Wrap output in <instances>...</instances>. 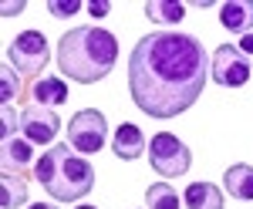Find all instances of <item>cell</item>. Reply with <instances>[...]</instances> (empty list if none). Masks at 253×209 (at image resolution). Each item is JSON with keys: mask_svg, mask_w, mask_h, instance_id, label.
<instances>
[{"mask_svg": "<svg viewBox=\"0 0 253 209\" xmlns=\"http://www.w3.org/2000/svg\"><path fill=\"white\" fill-rule=\"evenodd\" d=\"M210 78V57L193 34L152 31L128 54V91L149 118L189 112Z\"/></svg>", "mask_w": 253, "mask_h": 209, "instance_id": "1", "label": "cell"}, {"mask_svg": "<svg viewBox=\"0 0 253 209\" xmlns=\"http://www.w3.org/2000/svg\"><path fill=\"white\" fill-rule=\"evenodd\" d=\"M118 41L105 27H75L58 41V68L78 84H95L115 68Z\"/></svg>", "mask_w": 253, "mask_h": 209, "instance_id": "2", "label": "cell"}, {"mask_svg": "<svg viewBox=\"0 0 253 209\" xmlns=\"http://www.w3.org/2000/svg\"><path fill=\"white\" fill-rule=\"evenodd\" d=\"M38 182L58 203H78L81 196L95 189V169L88 159H81L71 145H51L34 166Z\"/></svg>", "mask_w": 253, "mask_h": 209, "instance_id": "3", "label": "cell"}, {"mask_svg": "<svg viewBox=\"0 0 253 209\" xmlns=\"http://www.w3.org/2000/svg\"><path fill=\"white\" fill-rule=\"evenodd\" d=\"M149 162H152V169L159 175H186L189 166H193V152L186 149V142L182 138H175L169 132H159L152 142H149Z\"/></svg>", "mask_w": 253, "mask_h": 209, "instance_id": "4", "label": "cell"}, {"mask_svg": "<svg viewBox=\"0 0 253 209\" xmlns=\"http://www.w3.org/2000/svg\"><path fill=\"white\" fill-rule=\"evenodd\" d=\"M105 132H108L105 115L95 112V108H81L68 122V145L78 149L81 155H95L105 149Z\"/></svg>", "mask_w": 253, "mask_h": 209, "instance_id": "5", "label": "cell"}, {"mask_svg": "<svg viewBox=\"0 0 253 209\" xmlns=\"http://www.w3.org/2000/svg\"><path fill=\"white\" fill-rule=\"evenodd\" d=\"M7 57H10V64L17 68L20 75H41L44 68H47V38L41 34V31H24L17 38L10 41V47H7Z\"/></svg>", "mask_w": 253, "mask_h": 209, "instance_id": "6", "label": "cell"}, {"mask_svg": "<svg viewBox=\"0 0 253 209\" xmlns=\"http://www.w3.org/2000/svg\"><path fill=\"white\" fill-rule=\"evenodd\" d=\"M210 78L223 88H243L250 81V57L236 44H219L210 61Z\"/></svg>", "mask_w": 253, "mask_h": 209, "instance_id": "7", "label": "cell"}, {"mask_svg": "<svg viewBox=\"0 0 253 209\" xmlns=\"http://www.w3.org/2000/svg\"><path fill=\"white\" fill-rule=\"evenodd\" d=\"M20 132L31 145H51L54 135L61 132V118L54 115V108H44V105H31L20 112Z\"/></svg>", "mask_w": 253, "mask_h": 209, "instance_id": "8", "label": "cell"}, {"mask_svg": "<svg viewBox=\"0 0 253 209\" xmlns=\"http://www.w3.org/2000/svg\"><path fill=\"white\" fill-rule=\"evenodd\" d=\"M112 152L122 162H132V159H138V155L145 152V135H142V128H138L135 122H122L118 125L115 138H112Z\"/></svg>", "mask_w": 253, "mask_h": 209, "instance_id": "9", "label": "cell"}, {"mask_svg": "<svg viewBox=\"0 0 253 209\" xmlns=\"http://www.w3.org/2000/svg\"><path fill=\"white\" fill-rule=\"evenodd\" d=\"M219 24L233 34H250V24H253V3L250 0H226L219 7Z\"/></svg>", "mask_w": 253, "mask_h": 209, "instance_id": "10", "label": "cell"}, {"mask_svg": "<svg viewBox=\"0 0 253 209\" xmlns=\"http://www.w3.org/2000/svg\"><path fill=\"white\" fill-rule=\"evenodd\" d=\"M31 159H34V145L27 142V138H3V145H0V162H3V172H24L31 166Z\"/></svg>", "mask_w": 253, "mask_h": 209, "instance_id": "11", "label": "cell"}, {"mask_svg": "<svg viewBox=\"0 0 253 209\" xmlns=\"http://www.w3.org/2000/svg\"><path fill=\"white\" fill-rule=\"evenodd\" d=\"M31 98H34V105H44V108L64 105L68 101V84L61 78H38L34 88H31Z\"/></svg>", "mask_w": 253, "mask_h": 209, "instance_id": "12", "label": "cell"}, {"mask_svg": "<svg viewBox=\"0 0 253 209\" xmlns=\"http://www.w3.org/2000/svg\"><path fill=\"white\" fill-rule=\"evenodd\" d=\"M186 209H223V192L213 182H193L186 186Z\"/></svg>", "mask_w": 253, "mask_h": 209, "instance_id": "13", "label": "cell"}, {"mask_svg": "<svg viewBox=\"0 0 253 209\" xmlns=\"http://www.w3.org/2000/svg\"><path fill=\"white\" fill-rule=\"evenodd\" d=\"M223 186H226V192H230L233 199H240V203L253 199V166H230Z\"/></svg>", "mask_w": 253, "mask_h": 209, "instance_id": "14", "label": "cell"}, {"mask_svg": "<svg viewBox=\"0 0 253 209\" xmlns=\"http://www.w3.org/2000/svg\"><path fill=\"white\" fill-rule=\"evenodd\" d=\"M145 14L152 17V24H179L186 17V3H179V0H149Z\"/></svg>", "mask_w": 253, "mask_h": 209, "instance_id": "15", "label": "cell"}, {"mask_svg": "<svg viewBox=\"0 0 253 209\" xmlns=\"http://www.w3.org/2000/svg\"><path fill=\"white\" fill-rule=\"evenodd\" d=\"M24 199H27V186H24V179H20L17 172H3V175H0V206L14 209V206H20Z\"/></svg>", "mask_w": 253, "mask_h": 209, "instance_id": "16", "label": "cell"}, {"mask_svg": "<svg viewBox=\"0 0 253 209\" xmlns=\"http://www.w3.org/2000/svg\"><path fill=\"white\" fill-rule=\"evenodd\" d=\"M145 203H149V209H179V196H175L172 186L156 182V186L145 189Z\"/></svg>", "mask_w": 253, "mask_h": 209, "instance_id": "17", "label": "cell"}, {"mask_svg": "<svg viewBox=\"0 0 253 209\" xmlns=\"http://www.w3.org/2000/svg\"><path fill=\"white\" fill-rule=\"evenodd\" d=\"M17 91H20V78L10 71V61H7L0 68V101L10 105V98H17Z\"/></svg>", "mask_w": 253, "mask_h": 209, "instance_id": "18", "label": "cell"}, {"mask_svg": "<svg viewBox=\"0 0 253 209\" xmlns=\"http://www.w3.org/2000/svg\"><path fill=\"white\" fill-rule=\"evenodd\" d=\"M0 122H3V138H14V132H17V125H20V118L14 115V108L10 105H0Z\"/></svg>", "mask_w": 253, "mask_h": 209, "instance_id": "19", "label": "cell"}, {"mask_svg": "<svg viewBox=\"0 0 253 209\" xmlns=\"http://www.w3.org/2000/svg\"><path fill=\"white\" fill-rule=\"evenodd\" d=\"M47 10H51V17H71V14H78L81 10V3L78 0H54V3H47Z\"/></svg>", "mask_w": 253, "mask_h": 209, "instance_id": "20", "label": "cell"}, {"mask_svg": "<svg viewBox=\"0 0 253 209\" xmlns=\"http://www.w3.org/2000/svg\"><path fill=\"white\" fill-rule=\"evenodd\" d=\"M88 10H91V17H105V14L112 10V3H105V0H98V3H88Z\"/></svg>", "mask_w": 253, "mask_h": 209, "instance_id": "21", "label": "cell"}, {"mask_svg": "<svg viewBox=\"0 0 253 209\" xmlns=\"http://www.w3.org/2000/svg\"><path fill=\"white\" fill-rule=\"evenodd\" d=\"M20 10H24V3H3V7H0V14H3V17H14V14H20Z\"/></svg>", "mask_w": 253, "mask_h": 209, "instance_id": "22", "label": "cell"}, {"mask_svg": "<svg viewBox=\"0 0 253 209\" xmlns=\"http://www.w3.org/2000/svg\"><path fill=\"white\" fill-rule=\"evenodd\" d=\"M240 51L247 57H253V34H243V38H240Z\"/></svg>", "mask_w": 253, "mask_h": 209, "instance_id": "23", "label": "cell"}, {"mask_svg": "<svg viewBox=\"0 0 253 209\" xmlns=\"http://www.w3.org/2000/svg\"><path fill=\"white\" fill-rule=\"evenodd\" d=\"M27 209H54L51 203H34V206H27Z\"/></svg>", "mask_w": 253, "mask_h": 209, "instance_id": "24", "label": "cell"}, {"mask_svg": "<svg viewBox=\"0 0 253 209\" xmlns=\"http://www.w3.org/2000/svg\"><path fill=\"white\" fill-rule=\"evenodd\" d=\"M78 209H95V206H78Z\"/></svg>", "mask_w": 253, "mask_h": 209, "instance_id": "25", "label": "cell"}]
</instances>
